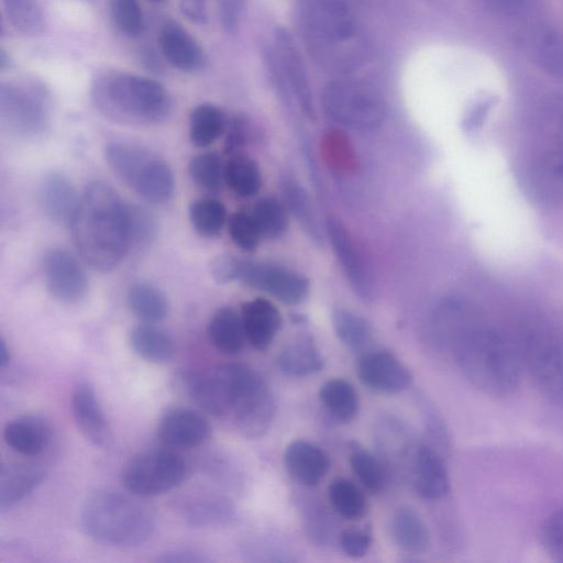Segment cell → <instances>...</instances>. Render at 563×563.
I'll return each instance as SVG.
<instances>
[{
	"label": "cell",
	"instance_id": "obj_18",
	"mask_svg": "<svg viewBox=\"0 0 563 563\" xmlns=\"http://www.w3.org/2000/svg\"><path fill=\"white\" fill-rule=\"evenodd\" d=\"M325 228L335 256L354 292L363 300H371L372 282L349 231L335 217L327 219Z\"/></svg>",
	"mask_w": 563,
	"mask_h": 563
},
{
	"label": "cell",
	"instance_id": "obj_22",
	"mask_svg": "<svg viewBox=\"0 0 563 563\" xmlns=\"http://www.w3.org/2000/svg\"><path fill=\"white\" fill-rule=\"evenodd\" d=\"M79 198L71 180L60 172H51L40 185V202L46 217L57 224H69Z\"/></svg>",
	"mask_w": 563,
	"mask_h": 563
},
{
	"label": "cell",
	"instance_id": "obj_37",
	"mask_svg": "<svg viewBox=\"0 0 563 563\" xmlns=\"http://www.w3.org/2000/svg\"><path fill=\"white\" fill-rule=\"evenodd\" d=\"M224 183L236 195L251 197L261 187V173L251 158L234 156L224 165Z\"/></svg>",
	"mask_w": 563,
	"mask_h": 563
},
{
	"label": "cell",
	"instance_id": "obj_55",
	"mask_svg": "<svg viewBox=\"0 0 563 563\" xmlns=\"http://www.w3.org/2000/svg\"><path fill=\"white\" fill-rule=\"evenodd\" d=\"M246 141V125L241 118L233 119L228 125L225 139L227 152H233L242 146Z\"/></svg>",
	"mask_w": 563,
	"mask_h": 563
},
{
	"label": "cell",
	"instance_id": "obj_28",
	"mask_svg": "<svg viewBox=\"0 0 563 563\" xmlns=\"http://www.w3.org/2000/svg\"><path fill=\"white\" fill-rule=\"evenodd\" d=\"M416 488L426 499L435 500L450 490V477L442 457L428 445H421L415 459Z\"/></svg>",
	"mask_w": 563,
	"mask_h": 563
},
{
	"label": "cell",
	"instance_id": "obj_4",
	"mask_svg": "<svg viewBox=\"0 0 563 563\" xmlns=\"http://www.w3.org/2000/svg\"><path fill=\"white\" fill-rule=\"evenodd\" d=\"M91 99L107 118L123 124L150 125L163 121L172 101L157 81L124 71H107L96 77Z\"/></svg>",
	"mask_w": 563,
	"mask_h": 563
},
{
	"label": "cell",
	"instance_id": "obj_15",
	"mask_svg": "<svg viewBox=\"0 0 563 563\" xmlns=\"http://www.w3.org/2000/svg\"><path fill=\"white\" fill-rule=\"evenodd\" d=\"M527 181L540 200L563 205V126L532 159Z\"/></svg>",
	"mask_w": 563,
	"mask_h": 563
},
{
	"label": "cell",
	"instance_id": "obj_3",
	"mask_svg": "<svg viewBox=\"0 0 563 563\" xmlns=\"http://www.w3.org/2000/svg\"><path fill=\"white\" fill-rule=\"evenodd\" d=\"M456 364L467 380L495 397L514 394L520 385L522 361L517 343L481 320L452 343Z\"/></svg>",
	"mask_w": 563,
	"mask_h": 563
},
{
	"label": "cell",
	"instance_id": "obj_56",
	"mask_svg": "<svg viewBox=\"0 0 563 563\" xmlns=\"http://www.w3.org/2000/svg\"><path fill=\"white\" fill-rule=\"evenodd\" d=\"M11 354L9 346L7 345V342L3 338L0 340V366L3 368L7 366L10 362Z\"/></svg>",
	"mask_w": 563,
	"mask_h": 563
},
{
	"label": "cell",
	"instance_id": "obj_47",
	"mask_svg": "<svg viewBox=\"0 0 563 563\" xmlns=\"http://www.w3.org/2000/svg\"><path fill=\"white\" fill-rule=\"evenodd\" d=\"M540 539L545 552L563 563V507L553 510L543 521Z\"/></svg>",
	"mask_w": 563,
	"mask_h": 563
},
{
	"label": "cell",
	"instance_id": "obj_23",
	"mask_svg": "<svg viewBox=\"0 0 563 563\" xmlns=\"http://www.w3.org/2000/svg\"><path fill=\"white\" fill-rule=\"evenodd\" d=\"M158 44L165 59L181 71H196L206 62L199 43L178 23L167 22L162 26Z\"/></svg>",
	"mask_w": 563,
	"mask_h": 563
},
{
	"label": "cell",
	"instance_id": "obj_48",
	"mask_svg": "<svg viewBox=\"0 0 563 563\" xmlns=\"http://www.w3.org/2000/svg\"><path fill=\"white\" fill-rule=\"evenodd\" d=\"M229 232L233 242L244 251L255 250L261 236L253 216L245 212H236L231 216Z\"/></svg>",
	"mask_w": 563,
	"mask_h": 563
},
{
	"label": "cell",
	"instance_id": "obj_13",
	"mask_svg": "<svg viewBox=\"0 0 563 563\" xmlns=\"http://www.w3.org/2000/svg\"><path fill=\"white\" fill-rule=\"evenodd\" d=\"M239 280L285 303L299 302L308 291V280L302 275L265 262L242 260Z\"/></svg>",
	"mask_w": 563,
	"mask_h": 563
},
{
	"label": "cell",
	"instance_id": "obj_36",
	"mask_svg": "<svg viewBox=\"0 0 563 563\" xmlns=\"http://www.w3.org/2000/svg\"><path fill=\"white\" fill-rule=\"evenodd\" d=\"M283 191L290 212L296 217L302 229L317 243L324 241L319 218L306 190L294 179H285Z\"/></svg>",
	"mask_w": 563,
	"mask_h": 563
},
{
	"label": "cell",
	"instance_id": "obj_50",
	"mask_svg": "<svg viewBox=\"0 0 563 563\" xmlns=\"http://www.w3.org/2000/svg\"><path fill=\"white\" fill-rule=\"evenodd\" d=\"M241 261V258L230 254L216 256L210 263L211 276L220 284L239 279Z\"/></svg>",
	"mask_w": 563,
	"mask_h": 563
},
{
	"label": "cell",
	"instance_id": "obj_16",
	"mask_svg": "<svg viewBox=\"0 0 563 563\" xmlns=\"http://www.w3.org/2000/svg\"><path fill=\"white\" fill-rule=\"evenodd\" d=\"M357 374L363 384L380 393H399L411 383L408 367L393 353L384 350L364 354L358 361Z\"/></svg>",
	"mask_w": 563,
	"mask_h": 563
},
{
	"label": "cell",
	"instance_id": "obj_12",
	"mask_svg": "<svg viewBox=\"0 0 563 563\" xmlns=\"http://www.w3.org/2000/svg\"><path fill=\"white\" fill-rule=\"evenodd\" d=\"M271 62L277 78L292 93L300 110L309 119H314L316 112L307 69L294 37L285 27H278L274 33Z\"/></svg>",
	"mask_w": 563,
	"mask_h": 563
},
{
	"label": "cell",
	"instance_id": "obj_38",
	"mask_svg": "<svg viewBox=\"0 0 563 563\" xmlns=\"http://www.w3.org/2000/svg\"><path fill=\"white\" fill-rule=\"evenodd\" d=\"M5 15L20 33L35 36L45 29V16L37 0H2Z\"/></svg>",
	"mask_w": 563,
	"mask_h": 563
},
{
	"label": "cell",
	"instance_id": "obj_31",
	"mask_svg": "<svg viewBox=\"0 0 563 563\" xmlns=\"http://www.w3.org/2000/svg\"><path fill=\"white\" fill-rule=\"evenodd\" d=\"M207 333L213 346L227 355L239 353L246 339L242 317L231 307H221L211 316Z\"/></svg>",
	"mask_w": 563,
	"mask_h": 563
},
{
	"label": "cell",
	"instance_id": "obj_35",
	"mask_svg": "<svg viewBox=\"0 0 563 563\" xmlns=\"http://www.w3.org/2000/svg\"><path fill=\"white\" fill-rule=\"evenodd\" d=\"M227 128L223 111L212 103L197 106L189 117V137L194 145L206 147L217 141Z\"/></svg>",
	"mask_w": 563,
	"mask_h": 563
},
{
	"label": "cell",
	"instance_id": "obj_33",
	"mask_svg": "<svg viewBox=\"0 0 563 563\" xmlns=\"http://www.w3.org/2000/svg\"><path fill=\"white\" fill-rule=\"evenodd\" d=\"M319 398L328 412L338 421H352L360 408V400L353 385L342 378L325 382L320 390Z\"/></svg>",
	"mask_w": 563,
	"mask_h": 563
},
{
	"label": "cell",
	"instance_id": "obj_45",
	"mask_svg": "<svg viewBox=\"0 0 563 563\" xmlns=\"http://www.w3.org/2000/svg\"><path fill=\"white\" fill-rule=\"evenodd\" d=\"M109 10L121 33L135 37L143 32L144 18L137 0H109Z\"/></svg>",
	"mask_w": 563,
	"mask_h": 563
},
{
	"label": "cell",
	"instance_id": "obj_24",
	"mask_svg": "<svg viewBox=\"0 0 563 563\" xmlns=\"http://www.w3.org/2000/svg\"><path fill=\"white\" fill-rule=\"evenodd\" d=\"M3 440L12 451L24 456H36L49 446L52 428L38 416H22L5 424Z\"/></svg>",
	"mask_w": 563,
	"mask_h": 563
},
{
	"label": "cell",
	"instance_id": "obj_27",
	"mask_svg": "<svg viewBox=\"0 0 563 563\" xmlns=\"http://www.w3.org/2000/svg\"><path fill=\"white\" fill-rule=\"evenodd\" d=\"M241 317L245 338L257 350L269 346L282 325L278 309L263 298L246 302Z\"/></svg>",
	"mask_w": 563,
	"mask_h": 563
},
{
	"label": "cell",
	"instance_id": "obj_1",
	"mask_svg": "<svg viewBox=\"0 0 563 563\" xmlns=\"http://www.w3.org/2000/svg\"><path fill=\"white\" fill-rule=\"evenodd\" d=\"M189 397L205 411L229 416L245 438L262 437L271 427L276 405L261 375L242 363H227L211 373L185 378Z\"/></svg>",
	"mask_w": 563,
	"mask_h": 563
},
{
	"label": "cell",
	"instance_id": "obj_46",
	"mask_svg": "<svg viewBox=\"0 0 563 563\" xmlns=\"http://www.w3.org/2000/svg\"><path fill=\"white\" fill-rule=\"evenodd\" d=\"M130 249H144L153 240L156 223L153 216L140 206L128 205Z\"/></svg>",
	"mask_w": 563,
	"mask_h": 563
},
{
	"label": "cell",
	"instance_id": "obj_9",
	"mask_svg": "<svg viewBox=\"0 0 563 563\" xmlns=\"http://www.w3.org/2000/svg\"><path fill=\"white\" fill-rule=\"evenodd\" d=\"M322 106L331 119L357 130L378 126L385 114L379 93L355 79L329 81L322 90Z\"/></svg>",
	"mask_w": 563,
	"mask_h": 563
},
{
	"label": "cell",
	"instance_id": "obj_10",
	"mask_svg": "<svg viewBox=\"0 0 563 563\" xmlns=\"http://www.w3.org/2000/svg\"><path fill=\"white\" fill-rule=\"evenodd\" d=\"M0 120L13 136H41L49 124L46 91L35 82H3L0 88Z\"/></svg>",
	"mask_w": 563,
	"mask_h": 563
},
{
	"label": "cell",
	"instance_id": "obj_25",
	"mask_svg": "<svg viewBox=\"0 0 563 563\" xmlns=\"http://www.w3.org/2000/svg\"><path fill=\"white\" fill-rule=\"evenodd\" d=\"M46 476L43 465L33 462L9 463L0 472V509L5 511L27 497Z\"/></svg>",
	"mask_w": 563,
	"mask_h": 563
},
{
	"label": "cell",
	"instance_id": "obj_20",
	"mask_svg": "<svg viewBox=\"0 0 563 563\" xmlns=\"http://www.w3.org/2000/svg\"><path fill=\"white\" fill-rule=\"evenodd\" d=\"M177 512L189 526L216 528L230 523L235 517L232 503L212 492H196L177 503Z\"/></svg>",
	"mask_w": 563,
	"mask_h": 563
},
{
	"label": "cell",
	"instance_id": "obj_6",
	"mask_svg": "<svg viewBox=\"0 0 563 563\" xmlns=\"http://www.w3.org/2000/svg\"><path fill=\"white\" fill-rule=\"evenodd\" d=\"M303 32L317 60L330 68H347L360 58V29L344 0H313L303 16Z\"/></svg>",
	"mask_w": 563,
	"mask_h": 563
},
{
	"label": "cell",
	"instance_id": "obj_2",
	"mask_svg": "<svg viewBox=\"0 0 563 563\" xmlns=\"http://www.w3.org/2000/svg\"><path fill=\"white\" fill-rule=\"evenodd\" d=\"M69 225L81 258L96 271L114 269L130 250L128 205L107 183L86 186Z\"/></svg>",
	"mask_w": 563,
	"mask_h": 563
},
{
	"label": "cell",
	"instance_id": "obj_7",
	"mask_svg": "<svg viewBox=\"0 0 563 563\" xmlns=\"http://www.w3.org/2000/svg\"><path fill=\"white\" fill-rule=\"evenodd\" d=\"M104 158L113 174L145 201L164 203L173 196V170L148 148L132 141L114 140L106 145Z\"/></svg>",
	"mask_w": 563,
	"mask_h": 563
},
{
	"label": "cell",
	"instance_id": "obj_34",
	"mask_svg": "<svg viewBox=\"0 0 563 563\" xmlns=\"http://www.w3.org/2000/svg\"><path fill=\"white\" fill-rule=\"evenodd\" d=\"M391 532L396 543L409 552H423L429 547L427 525L411 508L398 509L391 520Z\"/></svg>",
	"mask_w": 563,
	"mask_h": 563
},
{
	"label": "cell",
	"instance_id": "obj_26",
	"mask_svg": "<svg viewBox=\"0 0 563 563\" xmlns=\"http://www.w3.org/2000/svg\"><path fill=\"white\" fill-rule=\"evenodd\" d=\"M284 463L288 473L307 486L317 485L330 467L328 455L319 446L303 440L287 445Z\"/></svg>",
	"mask_w": 563,
	"mask_h": 563
},
{
	"label": "cell",
	"instance_id": "obj_42",
	"mask_svg": "<svg viewBox=\"0 0 563 563\" xmlns=\"http://www.w3.org/2000/svg\"><path fill=\"white\" fill-rule=\"evenodd\" d=\"M188 173L195 184L208 191H218L224 181V165L216 152L194 156Z\"/></svg>",
	"mask_w": 563,
	"mask_h": 563
},
{
	"label": "cell",
	"instance_id": "obj_54",
	"mask_svg": "<svg viewBox=\"0 0 563 563\" xmlns=\"http://www.w3.org/2000/svg\"><path fill=\"white\" fill-rule=\"evenodd\" d=\"M179 10L195 24L202 25L208 22L207 0H179Z\"/></svg>",
	"mask_w": 563,
	"mask_h": 563
},
{
	"label": "cell",
	"instance_id": "obj_32",
	"mask_svg": "<svg viewBox=\"0 0 563 563\" xmlns=\"http://www.w3.org/2000/svg\"><path fill=\"white\" fill-rule=\"evenodd\" d=\"M126 299L133 314L144 323L156 324L168 316L169 305L165 294L150 283L131 285Z\"/></svg>",
	"mask_w": 563,
	"mask_h": 563
},
{
	"label": "cell",
	"instance_id": "obj_39",
	"mask_svg": "<svg viewBox=\"0 0 563 563\" xmlns=\"http://www.w3.org/2000/svg\"><path fill=\"white\" fill-rule=\"evenodd\" d=\"M227 219L223 203L214 198H201L189 207V220L195 231L205 238L218 235Z\"/></svg>",
	"mask_w": 563,
	"mask_h": 563
},
{
	"label": "cell",
	"instance_id": "obj_52",
	"mask_svg": "<svg viewBox=\"0 0 563 563\" xmlns=\"http://www.w3.org/2000/svg\"><path fill=\"white\" fill-rule=\"evenodd\" d=\"M536 0H485L487 7L498 15L506 18L520 16L528 12Z\"/></svg>",
	"mask_w": 563,
	"mask_h": 563
},
{
	"label": "cell",
	"instance_id": "obj_29",
	"mask_svg": "<svg viewBox=\"0 0 563 563\" xmlns=\"http://www.w3.org/2000/svg\"><path fill=\"white\" fill-rule=\"evenodd\" d=\"M277 363L285 374L303 377L321 371L324 360L312 336L301 334L282 349Z\"/></svg>",
	"mask_w": 563,
	"mask_h": 563
},
{
	"label": "cell",
	"instance_id": "obj_49",
	"mask_svg": "<svg viewBox=\"0 0 563 563\" xmlns=\"http://www.w3.org/2000/svg\"><path fill=\"white\" fill-rule=\"evenodd\" d=\"M340 544L347 556L360 559L367 553L372 544V534L365 529L349 528L342 531Z\"/></svg>",
	"mask_w": 563,
	"mask_h": 563
},
{
	"label": "cell",
	"instance_id": "obj_30",
	"mask_svg": "<svg viewBox=\"0 0 563 563\" xmlns=\"http://www.w3.org/2000/svg\"><path fill=\"white\" fill-rule=\"evenodd\" d=\"M129 343L136 355L154 364L170 361L176 351L173 338L153 323L134 327L129 333Z\"/></svg>",
	"mask_w": 563,
	"mask_h": 563
},
{
	"label": "cell",
	"instance_id": "obj_51",
	"mask_svg": "<svg viewBox=\"0 0 563 563\" xmlns=\"http://www.w3.org/2000/svg\"><path fill=\"white\" fill-rule=\"evenodd\" d=\"M155 561L159 563H207L211 559L197 549L173 548L159 553Z\"/></svg>",
	"mask_w": 563,
	"mask_h": 563
},
{
	"label": "cell",
	"instance_id": "obj_44",
	"mask_svg": "<svg viewBox=\"0 0 563 563\" xmlns=\"http://www.w3.org/2000/svg\"><path fill=\"white\" fill-rule=\"evenodd\" d=\"M351 467L363 486L371 493H379L385 483V474L379 461L369 452L357 449L350 457Z\"/></svg>",
	"mask_w": 563,
	"mask_h": 563
},
{
	"label": "cell",
	"instance_id": "obj_43",
	"mask_svg": "<svg viewBox=\"0 0 563 563\" xmlns=\"http://www.w3.org/2000/svg\"><path fill=\"white\" fill-rule=\"evenodd\" d=\"M261 235L275 238L287 227V216L284 206L274 198L260 200L252 213Z\"/></svg>",
	"mask_w": 563,
	"mask_h": 563
},
{
	"label": "cell",
	"instance_id": "obj_5",
	"mask_svg": "<svg viewBox=\"0 0 563 563\" xmlns=\"http://www.w3.org/2000/svg\"><path fill=\"white\" fill-rule=\"evenodd\" d=\"M82 531L98 543L132 548L146 542L155 522L147 508L117 492L99 489L87 496L80 509Z\"/></svg>",
	"mask_w": 563,
	"mask_h": 563
},
{
	"label": "cell",
	"instance_id": "obj_11",
	"mask_svg": "<svg viewBox=\"0 0 563 563\" xmlns=\"http://www.w3.org/2000/svg\"><path fill=\"white\" fill-rule=\"evenodd\" d=\"M184 457L169 450H150L133 456L122 471V484L135 496L153 497L178 487L187 477Z\"/></svg>",
	"mask_w": 563,
	"mask_h": 563
},
{
	"label": "cell",
	"instance_id": "obj_57",
	"mask_svg": "<svg viewBox=\"0 0 563 563\" xmlns=\"http://www.w3.org/2000/svg\"><path fill=\"white\" fill-rule=\"evenodd\" d=\"M153 1H159V0H153Z\"/></svg>",
	"mask_w": 563,
	"mask_h": 563
},
{
	"label": "cell",
	"instance_id": "obj_17",
	"mask_svg": "<svg viewBox=\"0 0 563 563\" xmlns=\"http://www.w3.org/2000/svg\"><path fill=\"white\" fill-rule=\"evenodd\" d=\"M70 409L77 429L87 441L100 448L110 443L111 429L90 383L80 382L75 386Z\"/></svg>",
	"mask_w": 563,
	"mask_h": 563
},
{
	"label": "cell",
	"instance_id": "obj_8",
	"mask_svg": "<svg viewBox=\"0 0 563 563\" xmlns=\"http://www.w3.org/2000/svg\"><path fill=\"white\" fill-rule=\"evenodd\" d=\"M517 346L538 390L563 407V334L542 325L527 327Z\"/></svg>",
	"mask_w": 563,
	"mask_h": 563
},
{
	"label": "cell",
	"instance_id": "obj_14",
	"mask_svg": "<svg viewBox=\"0 0 563 563\" xmlns=\"http://www.w3.org/2000/svg\"><path fill=\"white\" fill-rule=\"evenodd\" d=\"M43 274L48 292L64 303H76L87 294L86 272L68 250L53 247L43 258Z\"/></svg>",
	"mask_w": 563,
	"mask_h": 563
},
{
	"label": "cell",
	"instance_id": "obj_21",
	"mask_svg": "<svg viewBox=\"0 0 563 563\" xmlns=\"http://www.w3.org/2000/svg\"><path fill=\"white\" fill-rule=\"evenodd\" d=\"M520 45L540 70L563 78V35L560 32L551 26H533L522 33Z\"/></svg>",
	"mask_w": 563,
	"mask_h": 563
},
{
	"label": "cell",
	"instance_id": "obj_41",
	"mask_svg": "<svg viewBox=\"0 0 563 563\" xmlns=\"http://www.w3.org/2000/svg\"><path fill=\"white\" fill-rule=\"evenodd\" d=\"M332 323L338 338L350 349H363L372 340L369 323L352 311L342 308L333 310Z\"/></svg>",
	"mask_w": 563,
	"mask_h": 563
},
{
	"label": "cell",
	"instance_id": "obj_19",
	"mask_svg": "<svg viewBox=\"0 0 563 563\" xmlns=\"http://www.w3.org/2000/svg\"><path fill=\"white\" fill-rule=\"evenodd\" d=\"M210 432V424L200 412L181 407L165 412L157 426L159 439L177 449L198 446L209 438Z\"/></svg>",
	"mask_w": 563,
	"mask_h": 563
},
{
	"label": "cell",
	"instance_id": "obj_53",
	"mask_svg": "<svg viewBox=\"0 0 563 563\" xmlns=\"http://www.w3.org/2000/svg\"><path fill=\"white\" fill-rule=\"evenodd\" d=\"M223 27L233 33L239 25L245 0H218Z\"/></svg>",
	"mask_w": 563,
	"mask_h": 563
},
{
	"label": "cell",
	"instance_id": "obj_40",
	"mask_svg": "<svg viewBox=\"0 0 563 563\" xmlns=\"http://www.w3.org/2000/svg\"><path fill=\"white\" fill-rule=\"evenodd\" d=\"M333 509L346 519H360L367 511V501L358 487L351 481L338 478L328 489Z\"/></svg>",
	"mask_w": 563,
	"mask_h": 563
}]
</instances>
